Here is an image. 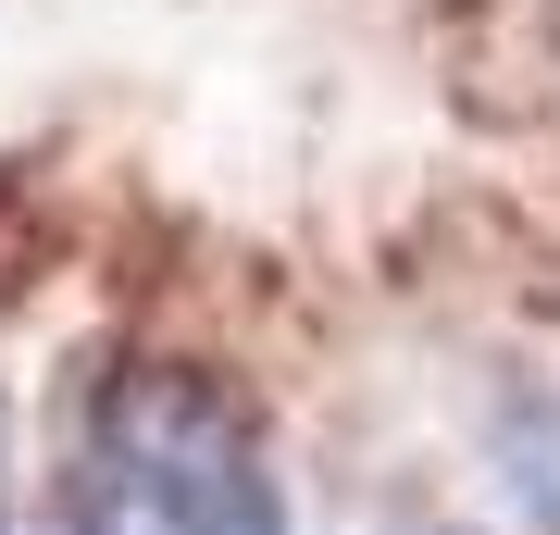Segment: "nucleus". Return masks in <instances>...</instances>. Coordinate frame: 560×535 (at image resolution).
<instances>
[{"label": "nucleus", "mask_w": 560, "mask_h": 535, "mask_svg": "<svg viewBox=\"0 0 560 535\" xmlns=\"http://www.w3.org/2000/svg\"><path fill=\"white\" fill-rule=\"evenodd\" d=\"M50 535H300L261 398L175 349L88 361L50 449Z\"/></svg>", "instance_id": "nucleus-1"}, {"label": "nucleus", "mask_w": 560, "mask_h": 535, "mask_svg": "<svg viewBox=\"0 0 560 535\" xmlns=\"http://www.w3.org/2000/svg\"><path fill=\"white\" fill-rule=\"evenodd\" d=\"M0 535H13V411H0Z\"/></svg>", "instance_id": "nucleus-2"}, {"label": "nucleus", "mask_w": 560, "mask_h": 535, "mask_svg": "<svg viewBox=\"0 0 560 535\" xmlns=\"http://www.w3.org/2000/svg\"><path fill=\"white\" fill-rule=\"evenodd\" d=\"M386 535H474V523H386Z\"/></svg>", "instance_id": "nucleus-3"}]
</instances>
